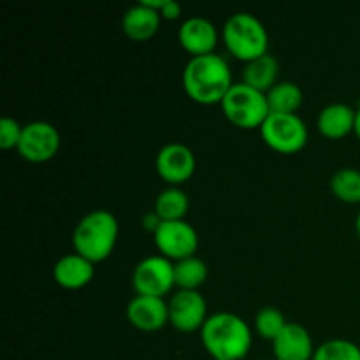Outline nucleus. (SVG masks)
Wrapping results in <instances>:
<instances>
[{"instance_id": "obj_22", "label": "nucleus", "mask_w": 360, "mask_h": 360, "mask_svg": "<svg viewBox=\"0 0 360 360\" xmlns=\"http://www.w3.org/2000/svg\"><path fill=\"white\" fill-rule=\"evenodd\" d=\"M330 192L338 200L347 204H360V171L343 167L330 178Z\"/></svg>"}, {"instance_id": "obj_1", "label": "nucleus", "mask_w": 360, "mask_h": 360, "mask_svg": "<svg viewBox=\"0 0 360 360\" xmlns=\"http://www.w3.org/2000/svg\"><path fill=\"white\" fill-rule=\"evenodd\" d=\"M232 84L231 65L217 53L193 56L183 70V88L186 95L200 105L221 104Z\"/></svg>"}, {"instance_id": "obj_11", "label": "nucleus", "mask_w": 360, "mask_h": 360, "mask_svg": "<svg viewBox=\"0 0 360 360\" xmlns=\"http://www.w3.org/2000/svg\"><path fill=\"white\" fill-rule=\"evenodd\" d=\"M157 172L165 183L171 186H179L188 181L197 167V160L193 151L181 143H169L158 151L157 155Z\"/></svg>"}, {"instance_id": "obj_14", "label": "nucleus", "mask_w": 360, "mask_h": 360, "mask_svg": "<svg viewBox=\"0 0 360 360\" xmlns=\"http://www.w3.org/2000/svg\"><path fill=\"white\" fill-rule=\"evenodd\" d=\"M315 350L309 330L295 322H288L273 341L274 360H313Z\"/></svg>"}, {"instance_id": "obj_2", "label": "nucleus", "mask_w": 360, "mask_h": 360, "mask_svg": "<svg viewBox=\"0 0 360 360\" xmlns=\"http://www.w3.org/2000/svg\"><path fill=\"white\" fill-rule=\"evenodd\" d=\"M200 341L214 360H243L252 350V329L236 313L220 311L210 315L200 329Z\"/></svg>"}, {"instance_id": "obj_20", "label": "nucleus", "mask_w": 360, "mask_h": 360, "mask_svg": "<svg viewBox=\"0 0 360 360\" xmlns=\"http://www.w3.org/2000/svg\"><path fill=\"white\" fill-rule=\"evenodd\" d=\"M266 95L271 112H283V115H297L304 101L301 86L292 81H278Z\"/></svg>"}, {"instance_id": "obj_4", "label": "nucleus", "mask_w": 360, "mask_h": 360, "mask_svg": "<svg viewBox=\"0 0 360 360\" xmlns=\"http://www.w3.org/2000/svg\"><path fill=\"white\" fill-rule=\"evenodd\" d=\"M221 39L227 51L245 63L269 53V34L262 21L250 13L232 14L224 23Z\"/></svg>"}, {"instance_id": "obj_8", "label": "nucleus", "mask_w": 360, "mask_h": 360, "mask_svg": "<svg viewBox=\"0 0 360 360\" xmlns=\"http://www.w3.org/2000/svg\"><path fill=\"white\" fill-rule=\"evenodd\" d=\"M60 144L62 139L56 127L39 120L23 125V134L16 150L23 160L32 164H44L58 155Z\"/></svg>"}, {"instance_id": "obj_27", "label": "nucleus", "mask_w": 360, "mask_h": 360, "mask_svg": "<svg viewBox=\"0 0 360 360\" xmlns=\"http://www.w3.org/2000/svg\"><path fill=\"white\" fill-rule=\"evenodd\" d=\"M354 134L359 137V141H360V108L357 109V116H355V130H354Z\"/></svg>"}, {"instance_id": "obj_5", "label": "nucleus", "mask_w": 360, "mask_h": 360, "mask_svg": "<svg viewBox=\"0 0 360 360\" xmlns=\"http://www.w3.org/2000/svg\"><path fill=\"white\" fill-rule=\"evenodd\" d=\"M221 111L225 118L234 127L243 130H253L264 125L271 115L267 95L255 88L241 83H234L225 98L221 101Z\"/></svg>"}, {"instance_id": "obj_13", "label": "nucleus", "mask_w": 360, "mask_h": 360, "mask_svg": "<svg viewBox=\"0 0 360 360\" xmlns=\"http://www.w3.org/2000/svg\"><path fill=\"white\" fill-rule=\"evenodd\" d=\"M127 319L143 333H155L169 323V302L162 297L136 295L127 306Z\"/></svg>"}, {"instance_id": "obj_21", "label": "nucleus", "mask_w": 360, "mask_h": 360, "mask_svg": "<svg viewBox=\"0 0 360 360\" xmlns=\"http://www.w3.org/2000/svg\"><path fill=\"white\" fill-rule=\"evenodd\" d=\"M206 262L197 255L174 262V283L178 290H199L207 280Z\"/></svg>"}, {"instance_id": "obj_12", "label": "nucleus", "mask_w": 360, "mask_h": 360, "mask_svg": "<svg viewBox=\"0 0 360 360\" xmlns=\"http://www.w3.org/2000/svg\"><path fill=\"white\" fill-rule=\"evenodd\" d=\"M217 27L213 21L202 16H192L181 23L178 30V42L188 55L204 56L214 53L218 44Z\"/></svg>"}, {"instance_id": "obj_17", "label": "nucleus", "mask_w": 360, "mask_h": 360, "mask_svg": "<svg viewBox=\"0 0 360 360\" xmlns=\"http://www.w3.org/2000/svg\"><path fill=\"white\" fill-rule=\"evenodd\" d=\"M162 16L158 11L144 6L143 2L130 7L122 18V30L130 41L144 42L150 41L160 28Z\"/></svg>"}, {"instance_id": "obj_23", "label": "nucleus", "mask_w": 360, "mask_h": 360, "mask_svg": "<svg viewBox=\"0 0 360 360\" xmlns=\"http://www.w3.org/2000/svg\"><path fill=\"white\" fill-rule=\"evenodd\" d=\"M287 319H285V315L280 309L274 308V306H266V308L259 309L253 326H255V333L262 340H267L273 343L280 336L281 330L287 327Z\"/></svg>"}, {"instance_id": "obj_24", "label": "nucleus", "mask_w": 360, "mask_h": 360, "mask_svg": "<svg viewBox=\"0 0 360 360\" xmlns=\"http://www.w3.org/2000/svg\"><path fill=\"white\" fill-rule=\"evenodd\" d=\"M313 360H360V347L350 340L336 338L316 347Z\"/></svg>"}, {"instance_id": "obj_26", "label": "nucleus", "mask_w": 360, "mask_h": 360, "mask_svg": "<svg viewBox=\"0 0 360 360\" xmlns=\"http://www.w3.org/2000/svg\"><path fill=\"white\" fill-rule=\"evenodd\" d=\"M160 16L162 20H178L181 16V4L176 2V0H165L160 9Z\"/></svg>"}, {"instance_id": "obj_29", "label": "nucleus", "mask_w": 360, "mask_h": 360, "mask_svg": "<svg viewBox=\"0 0 360 360\" xmlns=\"http://www.w3.org/2000/svg\"><path fill=\"white\" fill-rule=\"evenodd\" d=\"M269 360H274V359H269Z\"/></svg>"}, {"instance_id": "obj_28", "label": "nucleus", "mask_w": 360, "mask_h": 360, "mask_svg": "<svg viewBox=\"0 0 360 360\" xmlns=\"http://www.w3.org/2000/svg\"><path fill=\"white\" fill-rule=\"evenodd\" d=\"M355 231H357V236L360 238V211L357 214V220H355Z\"/></svg>"}, {"instance_id": "obj_25", "label": "nucleus", "mask_w": 360, "mask_h": 360, "mask_svg": "<svg viewBox=\"0 0 360 360\" xmlns=\"http://www.w3.org/2000/svg\"><path fill=\"white\" fill-rule=\"evenodd\" d=\"M21 134H23V125H20L16 120L9 116L0 120V148L2 150H16L21 141Z\"/></svg>"}, {"instance_id": "obj_3", "label": "nucleus", "mask_w": 360, "mask_h": 360, "mask_svg": "<svg viewBox=\"0 0 360 360\" xmlns=\"http://www.w3.org/2000/svg\"><path fill=\"white\" fill-rule=\"evenodd\" d=\"M120 225L108 210H94L77 221L72 232V246L77 255L101 264L112 255L118 243Z\"/></svg>"}, {"instance_id": "obj_18", "label": "nucleus", "mask_w": 360, "mask_h": 360, "mask_svg": "<svg viewBox=\"0 0 360 360\" xmlns=\"http://www.w3.org/2000/svg\"><path fill=\"white\" fill-rule=\"evenodd\" d=\"M278 74H280V63L273 55L267 53L260 58L245 63L243 83L262 91V94H267L278 83Z\"/></svg>"}, {"instance_id": "obj_10", "label": "nucleus", "mask_w": 360, "mask_h": 360, "mask_svg": "<svg viewBox=\"0 0 360 360\" xmlns=\"http://www.w3.org/2000/svg\"><path fill=\"white\" fill-rule=\"evenodd\" d=\"M207 319L206 299L199 290H178L169 299V323L179 333H200Z\"/></svg>"}, {"instance_id": "obj_16", "label": "nucleus", "mask_w": 360, "mask_h": 360, "mask_svg": "<svg viewBox=\"0 0 360 360\" xmlns=\"http://www.w3.org/2000/svg\"><path fill=\"white\" fill-rule=\"evenodd\" d=\"M355 116H357V109L343 102H334L319 112L316 129L327 139H345L348 134L355 130Z\"/></svg>"}, {"instance_id": "obj_15", "label": "nucleus", "mask_w": 360, "mask_h": 360, "mask_svg": "<svg viewBox=\"0 0 360 360\" xmlns=\"http://www.w3.org/2000/svg\"><path fill=\"white\" fill-rule=\"evenodd\" d=\"M95 276V264L76 252L63 255L53 266V280L65 290H81L91 283Z\"/></svg>"}, {"instance_id": "obj_7", "label": "nucleus", "mask_w": 360, "mask_h": 360, "mask_svg": "<svg viewBox=\"0 0 360 360\" xmlns=\"http://www.w3.org/2000/svg\"><path fill=\"white\" fill-rule=\"evenodd\" d=\"M132 287L136 295L165 299V295L176 287L174 262L162 255L146 257L134 269Z\"/></svg>"}, {"instance_id": "obj_19", "label": "nucleus", "mask_w": 360, "mask_h": 360, "mask_svg": "<svg viewBox=\"0 0 360 360\" xmlns=\"http://www.w3.org/2000/svg\"><path fill=\"white\" fill-rule=\"evenodd\" d=\"M190 210V199L179 186H167L155 199V213L162 221L185 220Z\"/></svg>"}, {"instance_id": "obj_6", "label": "nucleus", "mask_w": 360, "mask_h": 360, "mask_svg": "<svg viewBox=\"0 0 360 360\" xmlns=\"http://www.w3.org/2000/svg\"><path fill=\"white\" fill-rule=\"evenodd\" d=\"M260 137L273 151L294 155L308 144V127L299 115L271 112L260 127Z\"/></svg>"}, {"instance_id": "obj_9", "label": "nucleus", "mask_w": 360, "mask_h": 360, "mask_svg": "<svg viewBox=\"0 0 360 360\" xmlns=\"http://www.w3.org/2000/svg\"><path fill=\"white\" fill-rule=\"evenodd\" d=\"M153 238L160 255L172 262L193 257L199 248V234L186 220L162 221Z\"/></svg>"}]
</instances>
